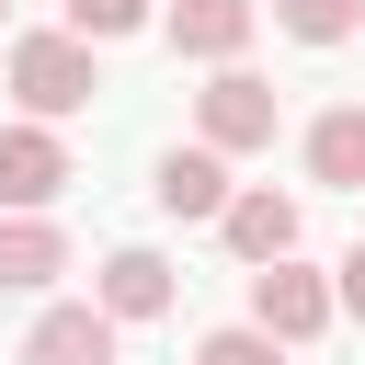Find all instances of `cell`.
Segmentation results:
<instances>
[{
  "instance_id": "10",
  "label": "cell",
  "mask_w": 365,
  "mask_h": 365,
  "mask_svg": "<svg viewBox=\"0 0 365 365\" xmlns=\"http://www.w3.org/2000/svg\"><path fill=\"white\" fill-rule=\"evenodd\" d=\"M308 182H331V194H365V103H331V114L308 125Z\"/></svg>"
},
{
  "instance_id": "6",
  "label": "cell",
  "mask_w": 365,
  "mask_h": 365,
  "mask_svg": "<svg viewBox=\"0 0 365 365\" xmlns=\"http://www.w3.org/2000/svg\"><path fill=\"white\" fill-rule=\"evenodd\" d=\"M217 228H228L240 262H285V251H297V194H274V182H262V194H228Z\"/></svg>"
},
{
  "instance_id": "12",
  "label": "cell",
  "mask_w": 365,
  "mask_h": 365,
  "mask_svg": "<svg viewBox=\"0 0 365 365\" xmlns=\"http://www.w3.org/2000/svg\"><path fill=\"white\" fill-rule=\"evenodd\" d=\"M274 23H285L297 46H342V34L365 23V0H274Z\"/></svg>"
},
{
  "instance_id": "13",
  "label": "cell",
  "mask_w": 365,
  "mask_h": 365,
  "mask_svg": "<svg viewBox=\"0 0 365 365\" xmlns=\"http://www.w3.org/2000/svg\"><path fill=\"white\" fill-rule=\"evenodd\" d=\"M194 365H285V342H262V331L240 319V331H205V342H194Z\"/></svg>"
},
{
  "instance_id": "14",
  "label": "cell",
  "mask_w": 365,
  "mask_h": 365,
  "mask_svg": "<svg viewBox=\"0 0 365 365\" xmlns=\"http://www.w3.org/2000/svg\"><path fill=\"white\" fill-rule=\"evenodd\" d=\"M148 23V0H68V34L91 46V34H137Z\"/></svg>"
},
{
  "instance_id": "11",
  "label": "cell",
  "mask_w": 365,
  "mask_h": 365,
  "mask_svg": "<svg viewBox=\"0 0 365 365\" xmlns=\"http://www.w3.org/2000/svg\"><path fill=\"white\" fill-rule=\"evenodd\" d=\"M148 194H160V217H217V205H228V160H217V148H171Z\"/></svg>"
},
{
  "instance_id": "8",
  "label": "cell",
  "mask_w": 365,
  "mask_h": 365,
  "mask_svg": "<svg viewBox=\"0 0 365 365\" xmlns=\"http://www.w3.org/2000/svg\"><path fill=\"white\" fill-rule=\"evenodd\" d=\"M251 23H262V0H171V46L182 57H217V68L251 46Z\"/></svg>"
},
{
  "instance_id": "1",
  "label": "cell",
  "mask_w": 365,
  "mask_h": 365,
  "mask_svg": "<svg viewBox=\"0 0 365 365\" xmlns=\"http://www.w3.org/2000/svg\"><path fill=\"white\" fill-rule=\"evenodd\" d=\"M91 91H103V68H91V46H80V34H23V46H11V103H23L34 125L80 114Z\"/></svg>"
},
{
  "instance_id": "9",
  "label": "cell",
  "mask_w": 365,
  "mask_h": 365,
  "mask_svg": "<svg viewBox=\"0 0 365 365\" xmlns=\"http://www.w3.org/2000/svg\"><path fill=\"white\" fill-rule=\"evenodd\" d=\"M68 274V240L46 217H0V297H46Z\"/></svg>"
},
{
  "instance_id": "3",
  "label": "cell",
  "mask_w": 365,
  "mask_h": 365,
  "mask_svg": "<svg viewBox=\"0 0 365 365\" xmlns=\"http://www.w3.org/2000/svg\"><path fill=\"white\" fill-rule=\"evenodd\" d=\"M194 125H205V148H217V160H240V148H274V80H251V68H217V80L194 91Z\"/></svg>"
},
{
  "instance_id": "15",
  "label": "cell",
  "mask_w": 365,
  "mask_h": 365,
  "mask_svg": "<svg viewBox=\"0 0 365 365\" xmlns=\"http://www.w3.org/2000/svg\"><path fill=\"white\" fill-rule=\"evenodd\" d=\"M331 308H342V319H365V240L331 262Z\"/></svg>"
},
{
  "instance_id": "2",
  "label": "cell",
  "mask_w": 365,
  "mask_h": 365,
  "mask_svg": "<svg viewBox=\"0 0 365 365\" xmlns=\"http://www.w3.org/2000/svg\"><path fill=\"white\" fill-rule=\"evenodd\" d=\"M331 319H342V308H331V274H308L297 251L251 274V331H262V342H319Z\"/></svg>"
},
{
  "instance_id": "7",
  "label": "cell",
  "mask_w": 365,
  "mask_h": 365,
  "mask_svg": "<svg viewBox=\"0 0 365 365\" xmlns=\"http://www.w3.org/2000/svg\"><path fill=\"white\" fill-rule=\"evenodd\" d=\"M91 308H103L114 331H125V319H160V308H171V262H160V251H114L103 285H91Z\"/></svg>"
},
{
  "instance_id": "4",
  "label": "cell",
  "mask_w": 365,
  "mask_h": 365,
  "mask_svg": "<svg viewBox=\"0 0 365 365\" xmlns=\"http://www.w3.org/2000/svg\"><path fill=\"white\" fill-rule=\"evenodd\" d=\"M68 194V148H57V125H0V217H34V205H57Z\"/></svg>"
},
{
  "instance_id": "5",
  "label": "cell",
  "mask_w": 365,
  "mask_h": 365,
  "mask_svg": "<svg viewBox=\"0 0 365 365\" xmlns=\"http://www.w3.org/2000/svg\"><path fill=\"white\" fill-rule=\"evenodd\" d=\"M23 365H114V319L91 297H68V308H46L23 331Z\"/></svg>"
},
{
  "instance_id": "16",
  "label": "cell",
  "mask_w": 365,
  "mask_h": 365,
  "mask_svg": "<svg viewBox=\"0 0 365 365\" xmlns=\"http://www.w3.org/2000/svg\"><path fill=\"white\" fill-rule=\"evenodd\" d=\"M0 11H11V0H0Z\"/></svg>"
}]
</instances>
